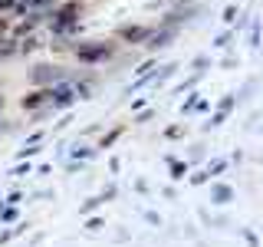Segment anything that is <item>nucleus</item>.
<instances>
[{"instance_id":"1","label":"nucleus","mask_w":263,"mask_h":247,"mask_svg":"<svg viewBox=\"0 0 263 247\" xmlns=\"http://www.w3.org/2000/svg\"><path fill=\"white\" fill-rule=\"evenodd\" d=\"M115 53V46L109 40H86V43H76V60L79 63H105Z\"/></svg>"},{"instance_id":"2","label":"nucleus","mask_w":263,"mask_h":247,"mask_svg":"<svg viewBox=\"0 0 263 247\" xmlns=\"http://www.w3.org/2000/svg\"><path fill=\"white\" fill-rule=\"evenodd\" d=\"M119 37L125 40V43H145V40L152 37V30L142 27V23H128V27H122V30H119Z\"/></svg>"},{"instance_id":"3","label":"nucleus","mask_w":263,"mask_h":247,"mask_svg":"<svg viewBox=\"0 0 263 247\" xmlns=\"http://www.w3.org/2000/svg\"><path fill=\"white\" fill-rule=\"evenodd\" d=\"M60 76H63V73L56 69V66H36V69L30 73L33 82H53V79H60Z\"/></svg>"},{"instance_id":"4","label":"nucleus","mask_w":263,"mask_h":247,"mask_svg":"<svg viewBox=\"0 0 263 247\" xmlns=\"http://www.w3.org/2000/svg\"><path fill=\"white\" fill-rule=\"evenodd\" d=\"M46 99H49V89H36V93H30L27 99H23V105H27V109H33V105L46 102Z\"/></svg>"}]
</instances>
